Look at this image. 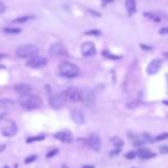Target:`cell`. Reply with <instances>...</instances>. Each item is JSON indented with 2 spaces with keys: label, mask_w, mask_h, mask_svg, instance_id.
<instances>
[{
  "label": "cell",
  "mask_w": 168,
  "mask_h": 168,
  "mask_svg": "<svg viewBox=\"0 0 168 168\" xmlns=\"http://www.w3.org/2000/svg\"><path fill=\"white\" fill-rule=\"evenodd\" d=\"M38 47L31 44H26V45H21L16 48V55L19 58H32L38 54Z\"/></svg>",
  "instance_id": "3957f363"
},
{
  "label": "cell",
  "mask_w": 168,
  "mask_h": 168,
  "mask_svg": "<svg viewBox=\"0 0 168 168\" xmlns=\"http://www.w3.org/2000/svg\"><path fill=\"white\" fill-rule=\"evenodd\" d=\"M81 54L85 57H90V56L95 55L96 54V47L94 45V42H92V41L84 42L81 46Z\"/></svg>",
  "instance_id": "ba28073f"
},
{
  "label": "cell",
  "mask_w": 168,
  "mask_h": 168,
  "mask_svg": "<svg viewBox=\"0 0 168 168\" xmlns=\"http://www.w3.org/2000/svg\"><path fill=\"white\" fill-rule=\"evenodd\" d=\"M65 100L69 102H79L82 98V92L75 87H70L63 92Z\"/></svg>",
  "instance_id": "277c9868"
},
{
  "label": "cell",
  "mask_w": 168,
  "mask_h": 168,
  "mask_svg": "<svg viewBox=\"0 0 168 168\" xmlns=\"http://www.w3.org/2000/svg\"><path fill=\"white\" fill-rule=\"evenodd\" d=\"M1 133H2V135L6 136V137H11V136H14V135L17 133V126L15 125L14 121L8 120L7 125H6L5 127H2Z\"/></svg>",
  "instance_id": "9c48e42d"
},
{
  "label": "cell",
  "mask_w": 168,
  "mask_h": 168,
  "mask_svg": "<svg viewBox=\"0 0 168 168\" xmlns=\"http://www.w3.org/2000/svg\"><path fill=\"white\" fill-rule=\"evenodd\" d=\"M145 142H146V141H140V140H138V141H135L134 146H142Z\"/></svg>",
  "instance_id": "e575fe53"
},
{
  "label": "cell",
  "mask_w": 168,
  "mask_h": 168,
  "mask_svg": "<svg viewBox=\"0 0 168 168\" xmlns=\"http://www.w3.org/2000/svg\"><path fill=\"white\" fill-rule=\"evenodd\" d=\"M5 149H6V145H5V144H1V145H0V152L5 151Z\"/></svg>",
  "instance_id": "74e56055"
},
{
  "label": "cell",
  "mask_w": 168,
  "mask_h": 168,
  "mask_svg": "<svg viewBox=\"0 0 168 168\" xmlns=\"http://www.w3.org/2000/svg\"><path fill=\"white\" fill-rule=\"evenodd\" d=\"M56 153H57V150L56 149H54V150H52L50 152H48L47 153V158H52V157H54Z\"/></svg>",
  "instance_id": "d6a6232c"
},
{
  "label": "cell",
  "mask_w": 168,
  "mask_h": 168,
  "mask_svg": "<svg viewBox=\"0 0 168 168\" xmlns=\"http://www.w3.org/2000/svg\"><path fill=\"white\" fill-rule=\"evenodd\" d=\"M82 168H95V167H94L93 165H85Z\"/></svg>",
  "instance_id": "f35d334b"
},
{
  "label": "cell",
  "mask_w": 168,
  "mask_h": 168,
  "mask_svg": "<svg viewBox=\"0 0 168 168\" xmlns=\"http://www.w3.org/2000/svg\"><path fill=\"white\" fill-rule=\"evenodd\" d=\"M31 86L28 85V84H17L14 86V90L16 93L21 94V95H25V94H30L31 92Z\"/></svg>",
  "instance_id": "9a60e30c"
},
{
  "label": "cell",
  "mask_w": 168,
  "mask_h": 168,
  "mask_svg": "<svg viewBox=\"0 0 168 168\" xmlns=\"http://www.w3.org/2000/svg\"><path fill=\"white\" fill-rule=\"evenodd\" d=\"M54 136H55L56 140H58V141L63 143H67V144H69V143H71L73 141V136H72V134L69 131H61L58 133H56Z\"/></svg>",
  "instance_id": "8fae6325"
},
{
  "label": "cell",
  "mask_w": 168,
  "mask_h": 168,
  "mask_svg": "<svg viewBox=\"0 0 168 168\" xmlns=\"http://www.w3.org/2000/svg\"><path fill=\"white\" fill-rule=\"evenodd\" d=\"M47 64V58L46 57H42V56H34L32 58L26 62V65L30 67H33V69H40V67H44Z\"/></svg>",
  "instance_id": "52a82bcc"
},
{
  "label": "cell",
  "mask_w": 168,
  "mask_h": 168,
  "mask_svg": "<svg viewBox=\"0 0 168 168\" xmlns=\"http://www.w3.org/2000/svg\"><path fill=\"white\" fill-rule=\"evenodd\" d=\"M49 54L53 56H65L67 50L62 44H53L49 48Z\"/></svg>",
  "instance_id": "30bf717a"
},
{
  "label": "cell",
  "mask_w": 168,
  "mask_h": 168,
  "mask_svg": "<svg viewBox=\"0 0 168 168\" xmlns=\"http://www.w3.org/2000/svg\"><path fill=\"white\" fill-rule=\"evenodd\" d=\"M2 117H4V116H0V118H2Z\"/></svg>",
  "instance_id": "ee69618b"
},
{
  "label": "cell",
  "mask_w": 168,
  "mask_h": 168,
  "mask_svg": "<svg viewBox=\"0 0 168 168\" xmlns=\"http://www.w3.org/2000/svg\"><path fill=\"white\" fill-rule=\"evenodd\" d=\"M159 33L161 36H167L168 34V26H165V28H161L160 31H159Z\"/></svg>",
  "instance_id": "1f68e13d"
},
{
  "label": "cell",
  "mask_w": 168,
  "mask_h": 168,
  "mask_svg": "<svg viewBox=\"0 0 168 168\" xmlns=\"http://www.w3.org/2000/svg\"><path fill=\"white\" fill-rule=\"evenodd\" d=\"M19 104L25 110H36V109L41 106V98L37 95L33 94H25V95H21L19 97Z\"/></svg>",
  "instance_id": "6da1fadb"
},
{
  "label": "cell",
  "mask_w": 168,
  "mask_h": 168,
  "mask_svg": "<svg viewBox=\"0 0 168 168\" xmlns=\"http://www.w3.org/2000/svg\"><path fill=\"white\" fill-rule=\"evenodd\" d=\"M16 104V102L11 98H1L0 100V109H11Z\"/></svg>",
  "instance_id": "ac0fdd59"
},
{
  "label": "cell",
  "mask_w": 168,
  "mask_h": 168,
  "mask_svg": "<svg viewBox=\"0 0 168 168\" xmlns=\"http://www.w3.org/2000/svg\"><path fill=\"white\" fill-rule=\"evenodd\" d=\"M135 156H136V152H134V151H129V152H127L125 154V158H127L129 160H133L135 158Z\"/></svg>",
  "instance_id": "4316f807"
},
{
  "label": "cell",
  "mask_w": 168,
  "mask_h": 168,
  "mask_svg": "<svg viewBox=\"0 0 168 168\" xmlns=\"http://www.w3.org/2000/svg\"><path fill=\"white\" fill-rule=\"evenodd\" d=\"M161 65H162V61L161 60H153L152 62H150L148 67H146V72L151 75H156L160 70Z\"/></svg>",
  "instance_id": "7c38bea8"
},
{
  "label": "cell",
  "mask_w": 168,
  "mask_h": 168,
  "mask_svg": "<svg viewBox=\"0 0 168 168\" xmlns=\"http://www.w3.org/2000/svg\"><path fill=\"white\" fill-rule=\"evenodd\" d=\"M71 118L72 120H73L75 123H78V125H81V123H85V117L82 114V112L80 111V110H78V109L71 111Z\"/></svg>",
  "instance_id": "5bb4252c"
},
{
  "label": "cell",
  "mask_w": 168,
  "mask_h": 168,
  "mask_svg": "<svg viewBox=\"0 0 168 168\" xmlns=\"http://www.w3.org/2000/svg\"><path fill=\"white\" fill-rule=\"evenodd\" d=\"M21 29L19 28H5L4 29V32L8 34H17V33H21Z\"/></svg>",
  "instance_id": "44dd1931"
},
{
  "label": "cell",
  "mask_w": 168,
  "mask_h": 168,
  "mask_svg": "<svg viewBox=\"0 0 168 168\" xmlns=\"http://www.w3.org/2000/svg\"><path fill=\"white\" fill-rule=\"evenodd\" d=\"M125 6H126V11H127L128 16L134 15L136 13V2H135V0H126Z\"/></svg>",
  "instance_id": "e0dca14e"
},
{
  "label": "cell",
  "mask_w": 168,
  "mask_h": 168,
  "mask_svg": "<svg viewBox=\"0 0 168 168\" xmlns=\"http://www.w3.org/2000/svg\"><path fill=\"white\" fill-rule=\"evenodd\" d=\"M45 140V136H38V137H29L28 138V143L34 142V141H42Z\"/></svg>",
  "instance_id": "83f0119b"
},
{
  "label": "cell",
  "mask_w": 168,
  "mask_h": 168,
  "mask_svg": "<svg viewBox=\"0 0 168 168\" xmlns=\"http://www.w3.org/2000/svg\"><path fill=\"white\" fill-rule=\"evenodd\" d=\"M141 48L145 49V50H151L152 47H151V46H145V45H143V44H141Z\"/></svg>",
  "instance_id": "d590c367"
},
{
  "label": "cell",
  "mask_w": 168,
  "mask_h": 168,
  "mask_svg": "<svg viewBox=\"0 0 168 168\" xmlns=\"http://www.w3.org/2000/svg\"><path fill=\"white\" fill-rule=\"evenodd\" d=\"M4 168H8V167H7V166H6V167H4Z\"/></svg>",
  "instance_id": "bcb514c9"
},
{
  "label": "cell",
  "mask_w": 168,
  "mask_h": 168,
  "mask_svg": "<svg viewBox=\"0 0 168 168\" xmlns=\"http://www.w3.org/2000/svg\"><path fill=\"white\" fill-rule=\"evenodd\" d=\"M165 56H166V57L168 58V52H167V53H165Z\"/></svg>",
  "instance_id": "60d3db41"
},
{
  "label": "cell",
  "mask_w": 168,
  "mask_h": 168,
  "mask_svg": "<svg viewBox=\"0 0 168 168\" xmlns=\"http://www.w3.org/2000/svg\"><path fill=\"white\" fill-rule=\"evenodd\" d=\"M167 81H168V75H167Z\"/></svg>",
  "instance_id": "f6af8a7d"
},
{
  "label": "cell",
  "mask_w": 168,
  "mask_h": 168,
  "mask_svg": "<svg viewBox=\"0 0 168 168\" xmlns=\"http://www.w3.org/2000/svg\"><path fill=\"white\" fill-rule=\"evenodd\" d=\"M6 11V6H5L4 2H1L0 1V14H2V13H5Z\"/></svg>",
  "instance_id": "836d02e7"
},
{
  "label": "cell",
  "mask_w": 168,
  "mask_h": 168,
  "mask_svg": "<svg viewBox=\"0 0 168 168\" xmlns=\"http://www.w3.org/2000/svg\"><path fill=\"white\" fill-rule=\"evenodd\" d=\"M81 92H82V98H81L82 103L86 105L87 108L93 109L95 106V94H94V92L92 89H88V88L81 90Z\"/></svg>",
  "instance_id": "5b68a950"
},
{
  "label": "cell",
  "mask_w": 168,
  "mask_h": 168,
  "mask_svg": "<svg viewBox=\"0 0 168 168\" xmlns=\"http://www.w3.org/2000/svg\"><path fill=\"white\" fill-rule=\"evenodd\" d=\"M120 152H121V148H117L116 150H113V151L110 152V157H114L117 154H119Z\"/></svg>",
  "instance_id": "f1b7e54d"
},
{
  "label": "cell",
  "mask_w": 168,
  "mask_h": 168,
  "mask_svg": "<svg viewBox=\"0 0 168 168\" xmlns=\"http://www.w3.org/2000/svg\"><path fill=\"white\" fill-rule=\"evenodd\" d=\"M162 103H164L165 105H167V106H168V100H167V101H164Z\"/></svg>",
  "instance_id": "ab89813d"
},
{
  "label": "cell",
  "mask_w": 168,
  "mask_h": 168,
  "mask_svg": "<svg viewBox=\"0 0 168 168\" xmlns=\"http://www.w3.org/2000/svg\"><path fill=\"white\" fill-rule=\"evenodd\" d=\"M36 159H37V156H30V157H28L25 160H24V162H25V164H30V162L34 161Z\"/></svg>",
  "instance_id": "f546056e"
},
{
  "label": "cell",
  "mask_w": 168,
  "mask_h": 168,
  "mask_svg": "<svg viewBox=\"0 0 168 168\" xmlns=\"http://www.w3.org/2000/svg\"><path fill=\"white\" fill-rule=\"evenodd\" d=\"M167 138H168V133H162V134L158 135L154 140L156 141H164V140H167Z\"/></svg>",
  "instance_id": "cb8c5ba5"
},
{
  "label": "cell",
  "mask_w": 168,
  "mask_h": 168,
  "mask_svg": "<svg viewBox=\"0 0 168 168\" xmlns=\"http://www.w3.org/2000/svg\"><path fill=\"white\" fill-rule=\"evenodd\" d=\"M63 168H67V166H63Z\"/></svg>",
  "instance_id": "7bdbcfd3"
},
{
  "label": "cell",
  "mask_w": 168,
  "mask_h": 168,
  "mask_svg": "<svg viewBox=\"0 0 168 168\" xmlns=\"http://www.w3.org/2000/svg\"><path fill=\"white\" fill-rule=\"evenodd\" d=\"M138 105H140V102H129L126 104V108L127 109H135L137 108Z\"/></svg>",
  "instance_id": "d4e9b609"
},
{
  "label": "cell",
  "mask_w": 168,
  "mask_h": 168,
  "mask_svg": "<svg viewBox=\"0 0 168 168\" xmlns=\"http://www.w3.org/2000/svg\"><path fill=\"white\" fill-rule=\"evenodd\" d=\"M161 154H167L168 153V145H162L160 146V149H159Z\"/></svg>",
  "instance_id": "4dcf8cb0"
},
{
  "label": "cell",
  "mask_w": 168,
  "mask_h": 168,
  "mask_svg": "<svg viewBox=\"0 0 168 168\" xmlns=\"http://www.w3.org/2000/svg\"><path fill=\"white\" fill-rule=\"evenodd\" d=\"M102 55L104 56V57H106V58H109V60H120V58H121V56L113 55V54H111L109 50H103V52H102Z\"/></svg>",
  "instance_id": "ffe728a7"
},
{
  "label": "cell",
  "mask_w": 168,
  "mask_h": 168,
  "mask_svg": "<svg viewBox=\"0 0 168 168\" xmlns=\"http://www.w3.org/2000/svg\"><path fill=\"white\" fill-rule=\"evenodd\" d=\"M144 16H145L146 19H152V21H154V22H159V21H160V17H158L157 15H153L151 13H144Z\"/></svg>",
  "instance_id": "603a6c76"
},
{
  "label": "cell",
  "mask_w": 168,
  "mask_h": 168,
  "mask_svg": "<svg viewBox=\"0 0 168 168\" xmlns=\"http://www.w3.org/2000/svg\"><path fill=\"white\" fill-rule=\"evenodd\" d=\"M140 158H142V159H150V158H153L156 157V153L151 152L149 149H146V148H140L137 150V152H136Z\"/></svg>",
  "instance_id": "2e32d148"
},
{
  "label": "cell",
  "mask_w": 168,
  "mask_h": 168,
  "mask_svg": "<svg viewBox=\"0 0 168 168\" xmlns=\"http://www.w3.org/2000/svg\"><path fill=\"white\" fill-rule=\"evenodd\" d=\"M85 34H86V36H100V34H101V31L90 30V31H87V32H85Z\"/></svg>",
  "instance_id": "484cf974"
},
{
  "label": "cell",
  "mask_w": 168,
  "mask_h": 168,
  "mask_svg": "<svg viewBox=\"0 0 168 168\" xmlns=\"http://www.w3.org/2000/svg\"><path fill=\"white\" fill-rule=\"evenodd\" d=\"M112 1H113V0H102V4H103V6H105V5L112 2Z\"/></svg>",
  "instance_id": "8d00e7d4"
},
{
  "label": "cell",
  "mask_w": 168,
  "mask_h": 168,
  "mask_svg": "<svg viewBox=\"0 0 168 168\" xmlns=\"http://www.w3.org/2000/svg\"><path fill=\"white\" fill-rule=\"evenodd\" d=\"M58 71H60V75L65 77V78L72 79L78 77L79 73H80V70L79 67L73 63H70V62H62V63L58 65Z\"/></svg>",
  "instance_id": "7a4b0ae2"
},
{
  "label": "cell",
  "mask_w": 168,
  "mask_h": 168,
  "mask_svg": "<svg viewBox=\"0 0 168 168\" xmlns=\"http://www.w3.org/2000/svg\"><path fill=\"white\" fill-rule=\"evenodd\" d=\"M65 97H64L63 93L61 94H54L52 96H49V104L53 109H60L62 108L65 103Z\"/></svg>",
  "instance_id": "8992f818"
},
{
  "label": "cell",
  "mask_w": 168,
  "mask_h": 168,
  "mask_svg": "<svg viewBox=\"0 0 168 168\" xmlns=\"http://www.w3.org/2000/svg\"><path fill=\"white\" fill-rule=\"evenodd\" d=\"M88 145L92 150H94L95 152H98L101 150V140L97 136L96 134L92 135L89 138H88Z\"/></svg>",
  "instance_id": "4fadbf2b"
},
{
  "label": "cell",
  "mask_w": 168,
  "mask_h": 168,
  "mask_svg": "<svg viewBox=\"0 0 168 168\" xmlns=\"http://www.w3.org/2000/svg\"><path fill=\"white\" fill-rule=\"evenodd\" d=\"M2 57H5V55H0V58H2Z\"/></svg>",
  "instance_id": "b9f144b4"
},
{
  "label": "cell",
  "mask_w": 168,
  "mask_h": 168,
  "mask_svg": "<svg viewBox=\"0 0 168 168\" xmlns=\"http://www.w3.org/2000/svg\"><path fill=\"white\" fill-rule=\"evenodd\" d=\"M34 16L32 15H28V16H22V17H19V19H15L13 21V23H24V22H28L29 19H32Z\"/></svg>",
  "instance_id": "7402d4cb"
},
{
  "label": "cell",
  "mask_w": 168,
  "mask_h": 168,
  "mask_svg": "<svg viewBox=\"0 0 168 168\" xmlns=\"http://www.w3.org/2000/svg\"><path fill=\"white\" fill-rule=\"evenodd\" d=\"M111 143L116 146V148H121V146L123 145V141L121 140V138L117 137V136H113V137H111Z\"/></svg>",
  "instance_id": "d6986e66"
}]
</instances>
